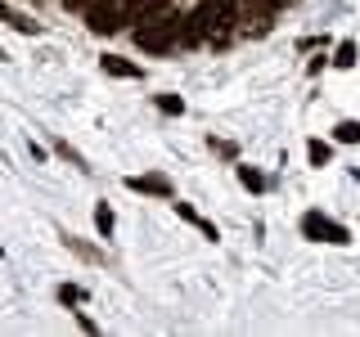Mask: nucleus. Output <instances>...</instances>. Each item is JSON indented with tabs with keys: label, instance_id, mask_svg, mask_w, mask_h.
<instances>
[{
	"label": "nucleus",
	"instance_id": "1",
	"mask_svg": "<svg viewBox=\"0 0 360 337\" xmlns=\"http://www.w3.org/2000/svg\"><path fill=\"white\" fill-rule=\"evenodd\" d=\"M234 22V0H202L198 14L185 18V45H194L198 37H217V32H225Z\"/></svg>",
	"mask_w": 360,
	"mask_h": 337
},
{
	"label": "nucleus",
	"instance_id": "2",
	"mask_svg": "<svg viewBox=\"0 0 360 337\" xmlns=\"http://www.w3.org/2000/svg\"><path fill=\"white\" fill-rule=\"evenodd\" d=\"M180 37H185V18H176V14H167V18H158V22H144V27L135 32L140 50H149V54H167V50H176Z\"/></svg>",
	"mask_w": 360,
	"mask_h": 337
},
{
	"label": "nucleus",
	"instance_id": "3",
	"mask_svg": "<svg viewBox=\"0 0 360 337\" xmlns=\"http://www.w3.org/2000/svg\"><path fill=\"white\" fill-rule=\"evenodd\" d=\"M302 234H307V239H315V243H347V230L342 225H333L329 216H324V211H307V216H302Z\"/></svg>",
	"mask_w": 360,
	"mask_h": 337
},
{
	"label": "nucleus",
	"instance_id": "4",
	"mask_svg": "<svg viewBox=\"0 0 360 337\" xmlns=\"http://www.w3.org/2000/svg\"><path fill=\"white\" fill-rule=\"evenodd\" d=\"M86 22H90V32H117L122 27V5L117 0H95V5L86 9Z\"/></svg>",
	"mask_w": 360,
	"mask_h": 337
},
{
	"label": "nucleus",
	"instance_id": "5",
	"mask_svg": "<svg viewBox=\"0 0 360 337\" xmlns=\"http://www.w3.org/2000/svg\"><path fill=\"white\" fill-rule=\"evenodd\" d=\"M127 189H135V194H158V198H172V185H167L162 176H131Z\"/></svg>",
	"mask_w": 360,
	"mask_h": 337
},
{
	"label": "nucleus",
	"instance_id": "6",
	"mask_svg": "<svg viewBox=\"0 0 360 337\" xmlns=\"http://www.w3.org/2000/svg\"><path fill=\"white\" fill-rule=\"evenodd\" d=\"M172 207H176V216H180V220H189L194 230H202V234H207V239H221V234H217V225H212V220H202L198 211L189 207V202H172Z\"/></svg>",
	"mask_w": 360,
	"mask_h": 337
},
{
	"label": "nucleus",
	"instance_id": "7",
	"mask_svg": "<svg viewBox=\"0 0 360 337\" xmlns=\"http://www.w3.org/2000/svg\"><path fill=\"white\" fill-rule=\"evenodd\" d=\"M104 72H112V77H127V81H135V77H140V67H135V63H127V59H117V54H104Z\"/></svg>",
	"mask_w": 360,
	"mask_h": 337
},
{
	"label": "nucleus",
	"instance_id": "8",
	"mask_svg": "<svg viewBox=\"0 0 360 337\" xmlns=\"http://www.w3.org/2000/svg\"><path fill=\"white\" fill-rule=\"evenodd\" d=\"M307 157H311V166H324V162L333 157V149H329L324 140H311V144H307Z\"/></svg>",
	"mask_w": 360,
	"mask_h": 337
},
{
	"label": "nucleus",
	"instance_id": "9",
	"mask_svg": "<svg viewBox=\"0 0 360 337\" xmlns=\"http://www.w3.org/2000/svg\"><path fill=\"white\" fill-rule=\"evenodd\" d=\"M95 230L104 234V239L112 234V211H108V202H99V207H95Z\"/></svg>",
	"mask_w": 360,
	"mask_h": 337
},
{
	"label": "nucleus",
	"instance_id": "10",
	"mask_svg": "<svg viewBox=\"0 0 360 337\" xmlns=\"http://www.w3.org/2000/svg\"><path fill=\"white\" fill-rule=\"evenodd\" d=\"M333 135H338L342 144H356V140H360V121H338V131H333Z\"/></svg>",
	"mask_w": 360,
	"mask_h": 337
},
{
	"label": "nucleus",
	"instance_id": "11",
	"mask_svg": "<svg viewBox=\"0 0 360 337\" xmlns=\"http://www.w3.org/2000/svg\"><path fill=\"white\" fill-rule=\"evenodd\" d=\"M333 63H338V67H352V63H356V45L342 41V45H338V59H333Z\"/></svg>",
	"mask_w": 360,
	"mask_h": 337
},
{
	"label": "nucleus",
	"instance_id": "12",
	"mask_svg": "<svg viewBox=\"0 0 360 337\" xmlns=\"http://www.w3.org/2000/svg\"><path fill=\"white\" fill-rule=\"evenodd\" d=\"M158 108H162V112H185V99H176V95H158Z\"/></svg>",
	"mask_w": 360,
	"mask_h": 337
},
{
	"label": "nucleus",
	"instance_id": "13",
	"mask_svg": "<svg viewBox=\"0 0 360 337\" xmlns=\"http://www.w3.org/2000/svg\"><path fill=\"white\" fill-rule=\"evenodd\" d=\"M239 180H243L248 189H266V180H262V171H252V166H243V171H239Z\"/></svg>",
	"mask_w": 360,
	"mask_h": 337
},
{
	"label": "nucleus",
	"instance_id": "14",
	"mask_svg": "<svg viewBox=\"0 0 360 337\" xmlns=\"http://www.w3.org/2000/svg\"><path fill=\"white\" fill-rule=\"evenodd\" d=\"M59 301H68V306H77V301H86V292H82V288H68V284H63V288H59Z\"/></svg>",
	"mask_w": 360,
	"mask_h": 337
},
{
	"label": "nucleus",
	"instance_id": "15",
	"mask_svg": "<svg viewBox=\"0 0 360 337\" xmlns=\"http://www.w3.org/2000/svg\"><path fill=\"white\" fill-rule=\"evenodd\" d=\"M68 5H86V0H68Z\"/></svg>",
	"mask_w": 360,
	"mask_h": 337
}]
</instances>
